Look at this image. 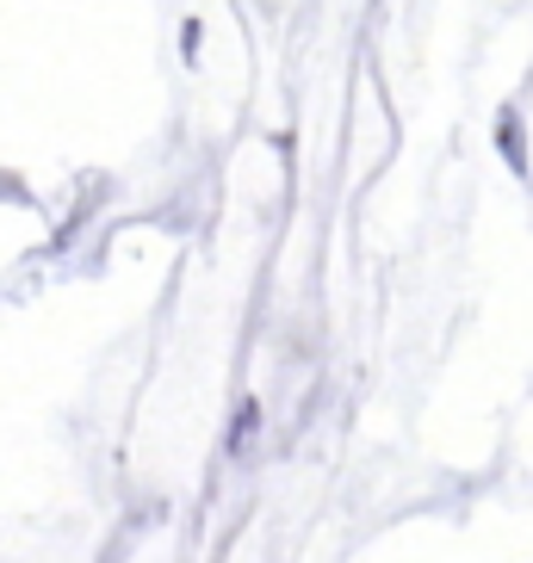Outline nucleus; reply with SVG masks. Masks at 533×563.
I'll return each mask as SVG.
<instances>
[{"label":"nucleus","mask_w":533,"mask_h":563,"mask_svg":"<svg viewBox=\"0 0 533 563\" xmlns=\"http://www.w3.org/2000/svg\"><path fill=\"white\" fill-rule=\"evenodd\" d=\"M497 150H502V162L515 167V174H527V136H521V118L515 112L497 118Z\"/></svg>","instance_id":"1"},{"label":"nucleus","mask_w":533,"mask_h":563,"mask_svg":"<svg viewBox=\"0 0 533 563\" xmlns=\"http://www.w3.org/2000/svg\"><path fill=\"white\" fill-rule=\"evenodd\" d=\"M254 397H242V409H236V428H230V452H249V440H254Z\"/></svg>","instance_id":"2"}]
</instances>
